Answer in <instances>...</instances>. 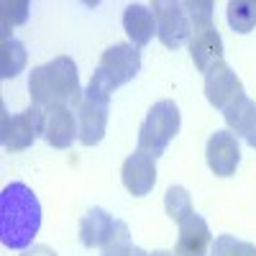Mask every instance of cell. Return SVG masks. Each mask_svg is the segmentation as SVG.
I'll list each match as a JSON object with an SVG mask.
<instances>
[{"label": "cell", "mask_w": 256, "mask_h": 256, "mask_svg": "<svg viewBox=\"0 0 256 256\" xmlns=\"http://www.w3.org/2000/svg\"><path fill=\"white\" fill-rule=\"evenodd\" d=\"M41 228V202L24 182L0 192V241L10 251H26Z\"/></svg>", "instance_id": "6da1fadb"}, {"label": "cell", "mask_w": 256, "mask_h": 256, "mask_svg": "<svg viewBox=\"0 0 256 256\" xmlns=\"http://www.w3.org/2000/svg\"><path fill=\"white\" fill-rule=\"evenodd\" d=\"M28 92L34 105H38L41 110L77 108L84 95L80 88L77 64L70 56H56L41 67H34L28 77Z\"/></svg>", "instance_id": "7a4b0ae2"}, {"label": "cell", "mask_w": 256, "mask_h": 256, "mask_svg": "<svg viewBox=\"0 0 256 256\" xmlns=\"http://www.w3.org/2000/svg\"><path fill=\"white\" fill-rule=\"evenodd\" d=\"M184 10L190 16V56L198 72H208L212 64L223 62V38L212 24V3L210 0H184Z\"/></svg>", "instance_id": "3957f363"}, {"label": "cell", "mask_w": 256, "mask_h": 256, "mask_svg": "<svg viewBox=\"0 0 256 256\" xmlns=\"http://www.w3.org/2000/svg\"><path fill=\"white\" fill-rule=\"evenodd\" d=\"M141 70V52L131 44H113L102 52L98 70L90 80V90L110 98L118 88L128 84Z\"/></svg>", "instance_id": "277c9868"}, {"label": "cell", "mask_w": 256, "mask_h": 256, "mask_svg": "<svg viewBox=\"0 0 256 256\" xmlns=\"http://www.w3.org/2000/svg\"><path fill=\"white\" fill-rule=\"evenodd\" d=\"M180 134V108L174 100H159L148 108L138 128V152L159 159L164 148Z\"/></svg>", "instance_id": "5b68a950"}, {"label": "cell", "mask_w": 256, "mask_h": 256, "mask_svg": "<svg viewBox=\"0 0 256 256\" xmlns=\"http://www.w3.org/2000/svg\"><path fill=\"white\" fill-rule=\"evenodd\" d=\"M80 241L88 248L113 251L131 246V233H128V226L123 220H116L102 208H92L80 220Z\"/></svg>", "instance_id": "8992f818"}, {"label": "cell", "mask_w": 256, "mask_h": 256, "mask_svg": "<svg viewBox=\"0 0 256 256\" xmlns=\"http://www.w3.org/2000/svg\"><path fill=\"white\" fill-rule=\"evenodd\" d=\"M38 136H44V110L38 105H31L28 110L8 116L3 113L0 123V141L8 152H24Z\"/></svg>", "instance_id": "52a82bcc"}, {"label": "cell", "mask_w": 256, "mask_h": 256, "mask_svg": "<svg viewBox=\"0 0 256 256\" xmlns=\"http://www.w3.org/2000/svg\"><path fill=\"white\" fill-rule=\"evenodd\" d=\"M108 102L110 98H105L95 90H84L80 105L74 108L77 116V131H80V144L84 146H98L105 138V126H108Z\"/></svg>", "instance_id": "ba28073f"}, {"label": "cell", "mask_w": 256, "mask_h": 256, "mask_svg": "<svg viewBox=\"0 0 256 256\" xmlns=\"http://www.w3.org/2000/svg\"><path fill=\"white\" fill-rule=\"evenodd\" d=\"M156 18V36L164 46L177 49L190 38V16L182 3L174 0H156L152 6Z\"/></svg>", "instance_id": "9c48e42d"}, {"label": "cell", "mask_w": 256, "mask_h": 256, "mask_svg": "<svg viewBox=\"0 0 256 256\" xmlns=\"http://www.w3.org/2000/svg\"><path fill=\"white\" fill-rule=\"evenodd\" d=\"M244 92V82L226 62H218L205 72V98L212 108L226 110L230 102H236Z\"/></svg>", "instance_id": "30bf717a"}, {"label": "cell", "mask_w": 256, "mask_h": 256, "mask_svg": "<svg viewBox=\"0 0 256 256\" xmlns=\"http://www.w3.org/2000/svg\"><path fill=\"white\" fill-rule=\"evenodd\" d=\"M120 180H123V187L131 192L134 198L148 195L156 184V159L136 148V152L123 162Z\"/></svg>", "instance_id": "8fae6325"}, {"label": "cell", "mask_w": 256, "mask_h": 256, "mask_svg": "<svg viewBox=\"0 0 256 256\" xmlns=\"http://www.w3.org/2000/svg\"><path fill=\"white\" fill-rule=\"evenodd\" d=\"M208 156V166L212 174L218 177H230L236 172V166L241 164V148H238V138L230 131H216L208 141L205 148Z\"/></svg>", "instance_id": "7c38bea8"}, {"label": "cell", "mask_w": 256, "mask_h": 256, "mask_svg": "<svg viewBox=\"0 0 256 256\" xmlns=\"http://www.w3.org/2000/svg\"><path fill=\"white\" fill-rule=\"evenodd\" d=\"M177 226H180V238H177L174 254L177 256H208L210 228H208L205 218L198 216V212H190Z\"/></svg>", "instance_id": "4fadbf2b"}, {"label": "cell", "mask_w": 256, "mask_h": 256, "mask_svg": "<svg viewBox=\"0 0 256 256\" xmlns=\"http://www.w3.org/2000/svg\"><path fill=\"white\" fill-rule=\"evenodd\" d=\"M44 138L54 148H70L74 138H80L77 131V116L72 108H49L44 110Z\"/></svg>", "instance_id": "5bb4252c"}, {"label": "cell", "mask_w": 256, "mask_h": 256, "mask_svg": "<svg viewBox=\"0 0 256 256\" xmlns=\"http://www.w3.org/2000/svg\"><path fill=\"white\" fill-rule=\"evenodd\" d=\"M223 118L233 136L244 138L251 148H256V102L248 95H241L236 102H230L223 110Z\"/></svg>", "instance_id": "9a60e30c"}, {"label": "cell", "mask_w": 256, "mask_h": 256, "mask_svg": "<svg viewBox=\"0 0 256 256\" xmlns=\"http://www.w3.org/2000/svg\"><path fill=\"white\" fill-rule=\"evenodd\" d=\"M123 28H126L128 38H131V46H136V49L146 46L156 34L154 10L141 6V3H131L123 10Z\"/></svg>", "instance_id": "2e32d148"}, {"label": "cell", "mask_w": 256, "mask_h": 256, "mask_svg": "<svg viewBox=\"0 0 256 256\" xmlns=\"http://www.w3.org/2000/svg\"><path fill=\"white\" fill-rule=\"evenodd\" d=\"M26 62H28L26 46L20 44L18 38H13V36L3 38V44H0V77L3 80L18 77L20 72H24Z\"/></svg>", "instance_id": "e0dca14e"}, {"label": "cell", "mask_w": 256, "mask_h": 256, "mask_svg": "<svg viewBox=\"0 0 256 256\" xmlns=\"http://www.w3.org/2000/svg\"><path fill=\"white\" fill-rule=\"evenodd\" d=\"M228 26L236 34H248L256 26V0H230Z\"/></svg>", "instance_id": "ac0fdd59"}, {"label": "cell", "mask_w": 256, "mask_h": 256, "mask_svg": "<svg viewBox=\"0 0 256 256\" xmlns=\"http://www.w3.org/2000/svg\"><path fill=\"white\" fill-rule=\"evenodd\" d=\"M164 208H166V216L172 218L174 223H180L182 218H187L190 212H195V208H192V200H190V192L180 184L169 187L166 195H164Z\"/></svg>", "instance_id": "d6986e66"}, {"label": "cell", "mask_w": 256, "mask_h": 256, "mask_svg": "<svg viewBox=\"0 0 256 256\" xmlns=\"http://www.w3.org/2000/svg\"><path fill=\"white\" fill-rule=\"evenodd\" d=\"M210 256H256V246L226 233V236H218L216 244L210 246Z\"/></svg>", "instance_id": "ffe728a7"}, {"label": "cell", "mask_w": 256, "mask_h": 256, "mask_svg": "<svg viewBox=\"0 0 256 256\" xmlns=\"http://www.w3.org/2000/svg\"><path fill=\"white\" fill-rule=\"evenodd\" d=\"M26 16H28V3L26 0H10V3L6 0L3 3V38L10 36V28L16 24H24Z\"/></svg>", "instance_id": "44dd1931"}, {"label": "cell", "mask_w": 256, "mask_h": 256, "mask_svg": "<svg viewBox=\"0 0 256 256\" xmlns=\"http://www.w3.org/2000/svg\"><path fill=\"white\" fill-rule=\"evenodd\" d=\"M20 256H56V251H54L52 246H46V244H36V246L26 248Z\"/></svg>", "instance_id": "7402d4cb"}, {"label": "cell", "mask_w": 256, "mask_h": 256, "mask_svg": "<svg viewBox=\"0 0 256 256\" xmlns=\"http://www.w3.org/2000/svg\"><path fill=\"white\" fill-rule=\"evenodd\" d=\"M131 246H134V244H131ZM131 246H126V248H113V251H102V256H128Z\"/></svg>", "instance_id": "603a6c76"}, {"label": "cell", "mask_w": 256, "mask_h": 256, "mask_svg": "<svg viewBox=\"0 0 256 256\" xmlns=\"http://www.w3.org/2000/svg\"><path fill=\"white\" fill-rule=\"evenodd\" d=\"M128 256H148L144 248H138V246H131V251H128Z\"/></svg>", "instance_id": "cb8c5ba5"}, {"label": "cell", "mask_w": 256, "mask_h": 256, "mask_svg": "<svg viewBox=\"0 0 256 256\" xmlns=\"http://www.w3.org/2000/svg\"><path fill=\"white\" fill-rule=\"evenodd\" d=\"M148 256H177L174 251H154V254H148Z\"/></svg>", "instance_id": "d4e9b609"}]
</instances>
